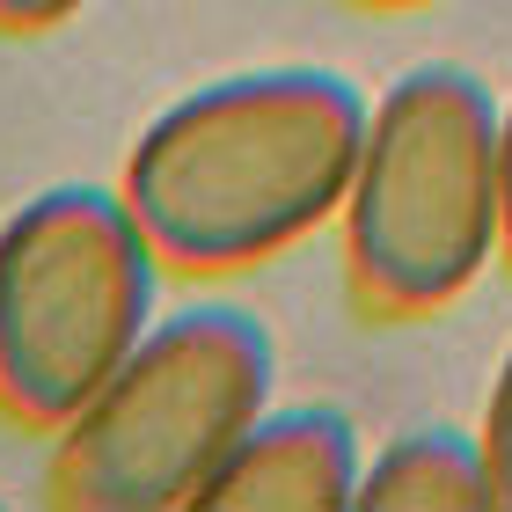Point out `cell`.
Listing matches in <instances>:
<instances>
[{
  "label": "cell",
  "instance_id": "obj_9",
  "mask_svg": "<svg viewBox=\"0 0 512 512\" xmlns=\"http://www.w3.org/2000/svg\"><path fill=\"white\" fill-rule=\"evenodd\" d=\"M498 256L512 264V103H505V125H498Z\"/></svg>",
  "mask_w": 512,
  "mask_h": 512
},
{
  "label": "cell",
  "instance_id": "obj_1",
  "mask_svg": "<svg viewBox=\"0 0 512 512\" xmlns=\"http://www.w3.org/2000/svg\"><path fill=\"white\" fill-rule=\"evenodd\" d=\"M366 96L337 66H256L154 110L118 191L169 271H249L337 220Z\"/></svg>",
  "mask_w": 512,
  "mask_h": 512
},
{
  "label": "cell",
  "instance_id": "obj_4",
  "mask_svg": "<svg viewBox=\"0 0 512 512\" xmlns=\"http://www.w3.org/2000/svg\"><path fill=\"white\" fill-rule=\"evenodd\" d=\"M161 315V256L118 183H52L0 220V410L74 425Z\"/></svg>",
  "mask_w": 512,
  "mask_h": 512
},
{
  "label": "cell",
  "instance_id": "obj_7",
  "mask_svg": "<svg viewBox=\"0 0 512 512\" xmlns=\"http://www.w3.org/2000/svg\"><path fill=\"white\" fill-rule=\"evenodd\" d=\"M476 439H483V461H491V498H498V512H512V344L491 374V395H483Z\"/></svg>",
  "mask_w": 512,
  "mask_h": 512
},
{
  "label": "cell",
  "instance_id": "obj_5",
  "mask_svg": "<svg viewBox=\"0 0 512 512\" xmlns=\"http://www.w3.org/2000/svg\"><path fill=\"white\" fill-rule=\"evenodd\" d=\"M359 432L330 403L264 410L191 512H352L359 498Z\"/></svg>",
  "mask_w": 512,
  "mask_h": 512
},
{
  "label": "cell",
  "instance_id": "obj_10",
  "mask_svg": "<svg viewBox=\"0 0 512 512\" xmlns=\"http://www.w3.org/2000/svg\"><path fill=\"white\" fill-rule=\"evenodd\" d=\"M352 8H374V15H395V8H432V0H352Z\"/></svg>",
  "mask_w": 512,
  "mask_h": 512
},
{
  "label": "cell",
  "instance_id": "obj_6",
  "mask_svg": "<svg viewBox=\"0 0 512 512\" xmlns=\"http://www.w3.org/2000/svg\"><path fill=\"white\" fill-rule=\"evenodd\" d=\"M352 512H498L483 439L454 425H417L403 439H388L359 469Z\"/></svg>",
  "mask_w": 512,
  "mask_h": 512
},
{
  "label": "cell",
  "instance_id": "obj_3",
  "mask_svg": "<svg viewBox=\"0 0 512 512\" xmlns=\"http://www.w3.org/2000/svg\"><path fill=\"white\" fill-rule=\"evenodd\" d=\"M278 344L235 300L154 315L125 366L59 425L52 505L66 512H191L242 432L271 410Z\"/></svg>",
  "mask_w": 512,
  "mask_h": 512
},
{
  "label": "cell",
  "instance_id": "obj_8",
  "mask_svg": "<svg viewBox=\"0 0 512 512\" xmlns=\"http://www.w3.org/2000/svg\"><path fill=\"white\" fill-rule=\"evenodd\" d=\"M88 0H0V30L8 37H37V30H59V22H74Z\"/></svg>",
  "mask_w": 512,
  "mask_h": 512
},
{
  "label": "cell",
  "instance_id": "obj_2",
  "mask_svg": "<svg viewBox=\"0 0 512 512\" xmlns=\"http://www.w3.org/2000/svg\"><path fill=\"white\" fill-rule=\"evenodd\" d=\"M498 125V96L447 59L366 103L337 235L374 315H439L498 264Z\"/></svg>",
  "mask_w": 512,
  "mask_h": 512
}]
</instances>
